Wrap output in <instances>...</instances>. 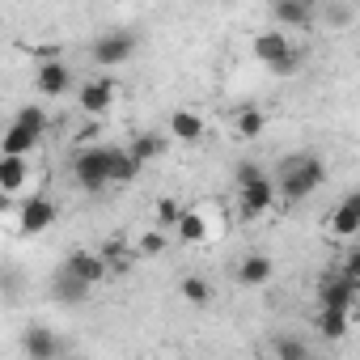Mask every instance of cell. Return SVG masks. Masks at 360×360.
Listing matches in <instances>:
<instances>
[{
  "instance_id": "cell-1",
  "label": "cell",
  "mask_w": 360,
  "mask_h": 360,
  "mask_svg": "<svg viewBox=\"0 0 360 360\" xmlns=\"http://www.w3.org/2000/svg\"><path fill=\"white\" fill-rule=\"evenodd\" d=\"M322 183H326V161L318 153H288L276 169V191H280L284 204L309 200Z\"/></svg>"
},
{
  "instance_id": "cell-2",
  "label": "cell",
  "mask_w": 360,
  "mask_h": 360,
  "mask_svg": "<svg viewBox=\"0 0 360 360\" xmlns=\"http://www.w3.org/2000/svg\"><path fill=\"white\" fill-rule=\"evenodd\" d=\"M233 187H238V204H242V217H246V221L271 212L276 200H280L271 174H267L263 165H255V161H238V165H233Z\"/></svg>"
},
{
  "instance_id": "cell-3",
  "label": "cell",
  "mask_w": 360,
  "mask_h": 360,
  "mask_svg": "<svg viewBox=\"0 0 360 360\" xmlns=\"http://www.w3.org/2000/svg\"><path fill=\"white\" fill-rule=\"evenodd\" d=\"M72 178L77 187L89 195H102L106 187H115V161H110V144H89L72 153Z\"/></svg>"
},
{
  "instance_id": "cell-4",
  "label": "cell",
  "mask_w": 360,
  "mask_h": 360,
  "mask_svg": "<svg viewBox=\"0 0 360 360\" xmlns=\"http://www.w3.org/2000/svg\"><path fill=\"white\" fill-rule=\"evenodd\" d=\"M250 51H255V60L259 64H267L276 77H292L297 68H301V51L288 43V30H259L255 39H250Z\"/></svg>"
},
{
  "instance_id": "cell-5",
  "label": "cell",
  "mask_w": 360,
  "mask_h": 360,
  "mask_svg": "<svg viewBox=\"0 0 360 360\" xmlns=\"http://www.w3.org/2000/svg\"><path fill=\"white\" fill-rule=\"evenodd\" d=\"M136 47H140V39H136L131 30H106V34L94 39L89 60H94L98 68H119V64H127V60L136 56Z\"/></svg>"
},
{
  "instance_id": "cell-6",
  "label": "cell",
  "mask_w": 360,
  "mask_h": 360,
  "mask_svg": "<svg viewBox=\"0 0 360 360\" xmlns=\"http://www.w3.org/2000/svg\"><path fill=\"white\" fill-rule=\"evenodd\" d=\"M56 217H60V208L47 200V195H26L22 200V208H18V229L26 233V238H39V233H47L51 225H56Z\"/></svg>"
},
{
  "instance_id": "cell-7",
  "label": "cell",
  "mask_w": 360,
  "mask_h": 360,
  "mask_svg": "<svg viewBox=\"0 0 360 360\" xmlns=\"http://www.w3.org/2000/svg\"><path fill=\"white\" fill-rule=\"evenodd\" d=\"M68 89H77V77H72V68L56 56V60H43L39 68H34V94L39 98H64Z\"/></svg>"
},
{
  "instance_id": "cell-8",
  "label": "cell",
  "mask_w": 360,
  "mask_h": 360,
  "mask_svg": "<svg viewBox=\"0 0 360 360\" xmlns=\"http://www.w3.org/2000/svg\"><path fill=\"white\" fill-rule=\"evenodd\" d=\"M271 22L280 30H314L318 22V5L314 0H271Z\"/></svg>"
},
{
  "instance_id": "cell-9",
  "label": "cell",
  "mask_w": 360,
  "mask_h": 360,
  "mask_svg": "<svg viewBox=\"0 0 360 360\" xmlns=\"http://www.w3.org/2000/svg\"><path fill=\"white\" fill-rule=\"evenodd\" d=\"M115 94H119V85H115V81H106V77H98V81H85V85H77V106H81V115H89V119H102V115H110V106H115Z\"/></svg>"
},
{
  "instance_id": "cell-10",
  "label": "cell",
  "mask_w": 360,
  "mask_h": 360,
  "mask_svg": "<svg viewBox=\"0 0 360 360\" xmlns=\"http://www.w3.org/2000/svg\"><path fill=\"white\" fill-rule=\"evenodd\" d=\"M43 131L47 127H34V123L13 119L9 131H5V140H0V157H26V153H34L43 144Z\"/></svg>"
},
{
  "instance_id": "cell-11",
  "label": "cell",
  "mask_w": 360,
  "mask_h": 360,
  "mask_svg": "<svg viewBox=\"0 0 360 360\" xmlns=\"http://www.w3.org/2000/svg\"><path fill=\"white\" fill-rule=\"evenodd\" d=\"M64 267H68L72 276H81L85 284H102V280L110 276V259H106L102 250H85V246L72 250V255L64 259Z\"/></svg>"
},
{
  "instance_id": "cell-12",
  "label": "cell",
  "mask_w": 360,
  "mask_h": 360,
  "mask_svg": "<svg viewBox=\"0 0 360 360\" xmlns=\"http://www.w3.org/2000/svg\"><path fill=\"white\" fill-rule=\"evenodd\" d=\"M356 297H360V288L339 271V276H326L322 284H318V305H330V309H352L356 305Z\"/></svg>"
},
{
  "instance_id": "cell-13",
  "label": "cell",
  "mask_w": 360,
  "mask_h": 360,
  "mask_svg": "<svg viewBox=\"0 0 360 360\" xmlns=\"http://www.w3.org/2000/svg\"><path fill=\"white\" fill-rule=\"evenodd\" d=\"M330 233L335 238H356L360 233V191H347L330 208Z\"/></svg>"
},
{
  "instance_id": "cell-14",
  "label": "cell",
  "mask_w": 360,
  "mask_h": 360,
  "mask_svg": "<svg viewBox=\"0 0 360 360\" xmlns=\"http://www.w3.org/2000/svg\"><path fill=\"white\" fill-rule=\"evenodd\" d=\"M169 136L178 140V144H200L204 140V131H208V123H204V115H195V110H187V106H178V110H169Z\"/></svg>"
},
{
  "instance_id": "cell-15",
  "label": "cell",
  "mask_w": 360,
  "mask_h": 360,
  "mask_svg": "<svg viewBox=\"0 0 360 360\" xmlns=\"http://www.w3.org/2000/svg\"><path fill=\"white\" fill-rule=\"evenodd\" d=\"M271 276H276V263H271L267 255H246V259L238 263V284H242V288H267Z\"/></svg>"
},
{
  "instance_id": "cell-16",
  "label": "cell",
  "mask_w": 360,
  "mask_h": 360,
  "mask_svg": "<svg viewBox=\"0 0 360 360\" xmlns=\"http://www.w3.org/2000/svg\"><path fill=\"white\" fill-rule=\"evenodd\" d=\"M22 347H26V356H30V360H56V356L64 352V343H60L47 326H30V330H26V339H22Z\"/></svg>"
},
{
  "instance_id": "cell-17",
  "label": "cell",
  "mask_w": 360,
  "mask_h": 360,
  "mask_svg": "<svg viewBox=\"0 0 360 360\" xmlns=\"http://www.w3.org/2000/svg\"><path fill=\"white\" fill-rule=\"evenodd\" d=\"M131 157L140 161V165H153V161H161L165 153H169V140L161 136V131H140V136H131Z\"/></svg>"
},
{
  "instance_id": "cell-18",
  "label": "cell",
  "mask_w": 360,
  "mask_h": 360,
  "mask_svg": "<svg viewBox=\"0 0 360 360\" xmlns=\"http://www.w3.org/2000/svg\"><path fill=\"white\" fill-rule=\"evenodd\" d=\"M314 326H318V335H322L326 343H339V339L347 335V326H352V309H330V305H322Z\"/></svg>"
},
{
  "instance_id": "cell-19",
  "label": "cell",
  "mask_w": 360,
  "mask_h": 360,
  "mask_svg": "<svg viewBox=\"0 0 360 360\" xmlns=\"http://www.w3.org/2000/svg\"><path fill=\"white\" fill-rule=\"evenodd\" d=\"M26 183H30V165H26V157H0V191L18 195Z\"/></svg>"
},
{
  "instance_id": "cell-20",
  "label": "cell",
  "mask_w": 360,
  "mask_h": 360,
  "mask_svg": "<svg viewBox=\"0 0 360 360\" xmlns=\"http://www.w3.org/2000/svg\"><path fill=\"white\" fill-rule=\"evenodd\" d=\"M51 288H56V301H64V305H81V301H85V292H89L94 284H85L81 276H72L68 267H60V276H56V284H51Z\"/></svg>"
},
{
  "instance_id": "cell-21",
  "label": "cell",
  "mask_w": 360,
  "mask_h": 360,
  "mask_svg": "<svg viewBox=\"0 0 360 360\" xmlns=\"http://www.w3.org/2000/svg\"><path fill=\"white\" fill-rule=\"evenodd\" d=\"M174 233L183 238L187 246H200V242H208V233H212V229H208V217H204L200 208H187V212H183V221H178V229H174Z\"/></svg>"
},
{
  "instance_id": "cell-22",
  "label": "cell",
  "mask_w": 360,
  "mask_h": 360,
  "mask_svg": "<svg viewBox=\"0 0 360 360\" xmlns=\"http://www.w3.org/2000/svg\"><path fill=\"white\" fill-rule=\"evenodd\" d=\"M263 127H267L263 106H238V115H233V131H238L242 140H259Z\"/></svg>"
},
{
  "instance_id": "cell-23",
  "label": "cell",
  "mask_w": 360,
  "mask_h": 360,
  "mask_svg": "<svg viewBox=\"0 0 360 360\" xmlns=\"http://www.w3.org/2000/svg\"><path fill=\"white\" fill-rule=\"evenodd\" d=\"M178 292H183V301H187V305H208V301H212V284H208L204 276H183Z\"/></svg>"
},
{
  "instance_id": "cell-24",
  "label": "cell",
  "mask_w": 360,
  "mask_h": 360,
  "mask_svg": "<svg viewBox=\"0 0 360 360\" xmlns=\"http://www.w3.org/2000/svg\"><path fill=\"white\" fill-rule=\"evenodd\" d=\"M183 204L178 200H169V195H161L157 200V208H153V217H157V229H178V221H183Z\"/></svg>"
},
{
  "instance_id": "cell-25",
  "label": "cell",
  "mask_w": 360,
  "mask_h": 360,
  "mask_svg": "<svg viewBox=\"0 0 360 360\" xmlns=\"http://www.w3.org/2000/svg\"><path fill=\"white\" fill-rule=\"evenodd\" d=\"M271 356H280V360H305L309 356V343L305 339H271Z\"/></svg>"
},
{
  "instance_id": "cell-26",
  "label": "cell",
  "mask_w": 360,
  "mask_h": 360,
  "mask_svg": "<svg viewBox=\"0 0 360 360\" xmlns=\"http://www.w3.org/2000/svg\"><path fill=\"white\" fill-rule=\"evenodd\" d=\"M18 119H22V123H34V127H47V110H43V106H34V102H30V106H22V110H18Z\"/></svg>"
},
{
  "instance_id": "cell-27",
  "label": "cell",
  "mask_w": 360,
  "mask_h": 360,
  "mask_svg": "<svg viewBox=\"0 0 360 360\" xmlns=\"http://www.w3.org/2000/svg\"><path fill=\"white\" fill-rule=\"evenodd\" d=\"M161 246H165L161 233H144V238L136 242V255H161Z\"/></svg>"
},
{
  "instance_id": "cell-28",
  "label": "cell",
  "mask_w": 360,
  "mask_h": 360,
  "mask_svg": "<svg viewBox=\"0 0 360 360\" xmlns=\"http://www.w3.org/2000/svg\"><path fill=\"white\" fill-rule=\"evenodd\" d=\"M343 276H347V280L360 288V250H352V255H347V263H343Z\"/></svg>"
},
{
  "instance_id": "cell-29",
  "label": "cell",
  "mask_w": 360,
  "mask_h": 360,
  "mask_svg": "<svg viewBox=\"0 0 360 360\" xmlns=\"http://www.w3.org/2000/svg\"><path fill=\"white\" fill-rule=\"evenodd\" d=\"M326 18H330V26H347V9H330Z\"/></svg>"
}]
</instances>
